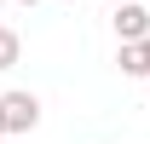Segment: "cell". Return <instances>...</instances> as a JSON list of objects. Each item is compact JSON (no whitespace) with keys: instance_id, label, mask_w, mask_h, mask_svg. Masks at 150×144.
I'll return each mask as SVG.
<instances>
[{"instance_id":"obj_1","label":"cell","mask_w":150,"mask_h":144,"mask_svg":"<svg viewBox=\"0 0 150 144\" xmlns=\"http://www.w3.org/2000/svg\"><path fill=\"white\" fill-rule=\"evenodd\" d=\"M40 127V98L35 92H0V133H35Z\"/></svg>"},{"instance_id":"obj_2","label":"cell","mask_w":150,"mask_h":144,"mask_svg":"<svg viewBox=\"0 0 150 144\" xmlns=\"http://www.w3.org/2000/svg\"><path fill=\"white\" fill-rule=\"evenodd\" d=\"M110 23H115V40H121V46H139V40L150 35V6L144 0H121Z\"/></svg>"},{"instance_id":"obj_3","label":"cell","mask_w":150,"mask_h":144,"mask_svg":"<svg viewBox=\"0 0 150 144\" xmlns=\"http://www.w3.org/2000/svg\"><path fill=\"white\" fill-rule=\"evenodd\" d=\"M18 58H23V40L12 35V29H0V69H12Z\"/></svg>"},{"instance_id":"obj_4","label":"cell","mask_w":150,"mask_h":144,"mask_svg":"<svg viewBox=\"0 0 150 144\" xmlns=\"http://www.w3.org/2000/svg\"><path fill=\"white\" fill-rule=\"evenodd\" d=\"M115 64H121V75H144V58H139V46H121V52H115Z\"/></svg>"},{"instance_id":"obj_5","label":"cell","mask_w":150,"mask_h":144,"mask_svg":"<svg viewBox=\"0 0 150 144\" xmlns=\"http://www.w3.org/2000/svg\"><path fill=\"white\" fill-rule=\"evenodd\" d=\"M139 58H144V75H150V35L139 40Z\"/></svg>"},{"instance_id":"obj_6","label":"cell","mask_w":150,"mask_h":144,"mask_svg":"<svg viewBox=\"0 0 150 144\" xmlns=\"http://www.w3.org/2000/svg\"><path fill=\"white\" fill-rule=\"evenodd\" d=\"M18 6H40V0H18Z\"/></svg>"},{"instance_id":"obj_7","label":"cell","mask_w":150,"mask_h":144,"mask_svg":"<svg viewBox=\"0 0 150 144\" xmlns=\"http://www.w3.org/2000/svg\"><path fill=\"white\" fill-rule=\"evenodd\" d=\"M0 138H6V133H0Z\"/></svg>"},{"instance_id":"obj_8","label":"cell","mask_w":150,"mask_h":144,"mask_svg":"<svg viewBox=\"0 0 150 144\" xmlns=\"http://www.w3.org/2000/svg\"><path fill=\"white\" fill-rule=\"evenodd\" d=\"M115 6H121V0H115Z\"/></svg>"},{"instance_id":"obj_9","label":"cell","mask_w":150,"mask_h":144,"mask_svg":"<svg viewBox=\"0 0 150 144\" xmlns=\"http://www.w3.org/2000/svg\"><path fill=\"white\" fill-rule=\"evenodd\" d=\"M0 29H6V23H0Z\"/></svg>"},{"instance_id":"obj_10","label":"cell","mask_w":150,"mask_h":144,"mask_svg":"<svg viewBox=\"0 0 150 144\" xmlns=\"http://www.w3.org/2000/svg\"><path fill=\"white\" fill-rule=\"evenodd\" d=\"M0 144H6V138H0Z\"/></svg>"},{"instance_id":"obj_11","label":"cell","mask_w":150,"mask_h":144,"mask_svg":"<svg viewBox=\"0 0 150 144\" xmlns=\"http://www.w3.org/2000/svg\"><path fill=\"white\" fill-rule=\"evenodd\" d=\"M69 6H75V0H69Z\"/></svg>"}]
</instances>
